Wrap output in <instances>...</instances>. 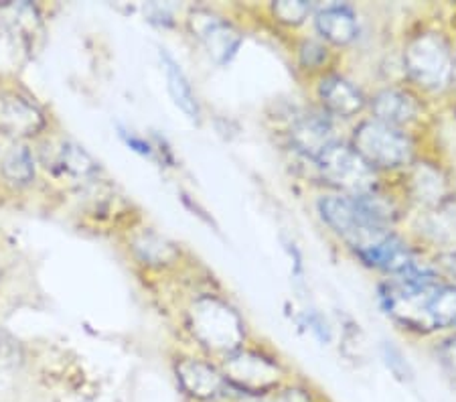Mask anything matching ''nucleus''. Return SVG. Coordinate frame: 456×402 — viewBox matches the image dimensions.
Masks as SVG:
<instances>
[{"instance_id": "f257e3e1", "label": "nucleus", "mask_w": 456, "mask_h": 402, "mask_svg": "<svg viewBox=\"0 0 456 402\" xmlns=\"http://www.w3.org/2000/svg\"><path fill=\"white\" fill-rule=\"evenodd\" d=\"M400 79L426 100L444 98L454 90L456 51L443 27L430 21H414L402 33L398 51Z\"/></svg>"}, {"instance_id": "f03ea898", "label": "nucleus", "mask_w": 456, "mask_h": 402, "mask_svg": "<svg viewBox=\"0 0 456 402\" xmlns=\"http://www.w3.org/2000/svg\"><path fill=\"white\" fill-rule=\"evenodd\" d=\"M345 138L357 155L384 179H395L426 152V136L389 127L367 114L349 124Z\"/></svg>"}, {"instance_id": "7ed1b4c3", "label": "nucleus", "mask_w": 456, "mask_h": 402, "mask_svg": "<svg viewBox=\"0 0 456 402\" xmlns=\"http://www.w3.org/2000/svg\"><path fill=\"white\" fill-rule=\"evenodd\" d=\"M185 325L197 346L216 362L252 340L244 313L217 292H200L191 299Z\"/></svg>"}, {"instance_id": "20e7f679", "label": "nucleus", "mask_w": 456, "mask_h": 402, "mask_svg": "<svg viewBox=\"0 0 456 402\" xmlns=\"http://www.w3.org/2000/svg\"><path fill=\"white\" fill-rule=\"evenodd\" d=\"M270 119L274 120L272 130L292 157V163L303 169H308L330 144L345 138L347 130L311 100L284 104Z\"/></svg>"}, {"instance_id": "39448f33", "label": "nucleus", "mask_w": 456, "mask_h": 402, "mask_svg": "<svg viewBox=\"0 0 456 402\" xmlns=\"http://www.w3.org/2000/svg\"><path fill=\"white\" fill-rule=\"evenodd\" d=\"M438 283H443V276L436 268L420 275L379 279L375 284V301L400 332L418 340H432L436 338V329L428 303Z\"/></svg>"}, {"instance_id": "423d86ee", "label": "nucleus", "mask_w": 456, "mask_h": 402, "mask_svg": "<svg viewBox=\"0 0 456 402\" xmlns=\"http://www.w3.org/2000/svg\"><path fill=\"white\" fill-rule=\"evenodd\" d=\"M217 364L238 400L268 397L297 376L286 357L262 340H249Z\"/></svg>"}, {"instance_id": "0eeeda50", "label": "nucleus", "mask_w": 456, "mask_h": 402, "mask_svg": "<svg viewBox=\"0 0 456 402\" xmlns=\"http://www.w3.org/2000/svg\"><path fill=\"white\" fill-rule=\"evenodd\" d=\"M314 189L325 192L362 195L378 189L386 179L379 177L365 160L357 155L355 149L341 138L329 146L322 155L308 167Z\"/></svg>"}, {"instance_id": "6e6552de", "label": "nucleus", "mask_w": 456, "mask_h": 402, "mask_svg": "<svg viewBox=\"0 0 456 402\" xmlns=\"http://www.w3.org/2000/svg\"><path fill=\"white\" fill-rule=\"evenodd\" d=\"M367 116L426 136L432 122V102L403 82H379L370 87Z\"/></svg>"}, {"instance_id": "1a4fd4ad", "label": "nucleus", "mask_w": 456, "mask_h": 402, "mask_svg": "<svg viewBox=\"0 0 456 402\" xmlns=\"http://www.w3.org/2000/svg\"><path fill=\"white\" fill-rule=\"evenodd\" d=\"M308 100L347 128L367 114L370 90L343 63L308 84Z\"/></svg>"}, {"instance_id": "9d476101", "label": "nucleus", "mask_w": 456, "mask_h": 402, "mask_svg": "<svg viewBox=\"0 0 456 402\" xmlns=\"http://www.w3.org/2000/svg\"><path fill=\"white\" fill-rule=\"evenodd\" d=\"M392 181L402 200L406 201L410 214L434 211L454 201L448 175L428 151Z\"/></svg>"}, {"instance_id": "9b49d317", "label": "nucleus", "mask_w": 456, "mask_h": 402, "mask_svg": "<svg viewBox=\"0 0 456 402\" xmlns=\"http://www.w3.org/2000/svg\"><path fill=\"white\" fill-rule=\"evenodd\" d=\"M187 29L209 60L219 68H227L238 57L246 41L244 29L238 23L205 6H195L189 11Z\"/></svg>"}, {"instance_id": "f8f14e48", "label": "nucleus", "mask_w": 456, "mask_h": 402, "mask_svg": "<svg viewBox=\"0 0 456 402\" xmlns=\"http://www.w3.org/2000/svg\"><path fill=\"white\" fill-rule=\"evenodd\" d=\"M311 31L339 53L347 55L363 39L362 12L351 3H316Z\"/></svg>"}, {"instance_id": "ddd939ff", "label": "nucleus", "mask_w": 456, "mask_h": 402, "mask_svg": "<svg viewBox=\"0 0 456 402\" xmlns=\"http://www.w3.org/2000/svg\"><path fill=\"white\" fill-rule=\"evenodd\" d=\"M175 378L181 392L193 402H235L222 368L211 357L181 356L175 362Z\"/></svg>"}, {"instance_id": "4468645a", "label": "nucleus", "mask_w": 456, "mask_h": 402, "mask_svg": "<svg viewBox=\"0 0 456 402\" xmlns=\"http://www.w3.org/2000/svg\"><path fill=\"white\" fill-rule=\"evenodd\" d=\"M290 60L294 70L306 84L314 82L316 78L325 76L327 71L339 68L345 63V55L335 51L325 41L319 39L311 29L303 33L289 37Z\"/></svg>"}, {"instance_id": "2eb2a0df", "label": "nucleus", "mask_w": 456, "mask_h": 402, "mask_svg": "<svg viewBox=\"0 0 456 402\" xmlns=\"http://www.w3.org/2000/svg\"><path fill=\"white\" fill-rule=\"evenodd\" d=\"M45 127L41 110L14 90L0 87V133L9 136H33Z\"/></svg>"}, {"instance_id": "dca6fc26", "label": "nucleus", "mask_w": 456, "mask_h": 402, "mask_svg": "<svg viewBox=\"0 0 456 402\" xmlns=\"http://www.w3.org/2000/svg\"><path fill=\"white\" fill-rule=\"evenodd\" d=\"M130 250L149 268H168L181 258L179 246L154 228L138 230L130 240Z\"/></svg>"}, {"instance_id": "f3484780", "label": "nucleus", "mask_w": 456, "mask_h": 402, "mask_svg": "<svg viewBox=\"0 0 456 402\" xmlns=\"http://www.w3.org/2000/svg\"><path fill=\"white\" fill-rule=\"evenodd\" d=\"M159 57H160V65H163L165 78H167V90H168V94H171V98L176 104V108H179L191 122L200 124L201 122V104L193 90V86H191V79L187 78V73L183 71L181 63L176 62L175 57L168 53V51L160 49Z\"/></svg>"}, {"instance_id": "a211bd4d", "label": "nucleus", "mask_w": 456, "mask_h": 402, "mask_svg": "<svg viewBox=\"0 0 456 402\" xmlns=\"http://www.w3.org/2000/svg\"><path fill=\"white\" fill-rule=\"evenodd\" d=\"M316 3H305V0H278L264 6L268 23L281 35H297L311 27Z\"/></svg>"}, {"instance_id": "6ab92c4d", "label": "nucleus", "mask_w": 456, "mask_h": 402, "mask_svg": "<svg viewBox=\"0 0 456 402\" xmlns=\"http://www.w3.org/2000/svg\"><path fill=\"white\" fill-rule=\"evenodd\" d=\"M0 23L27 47H31L33 41L43 31L41 14L31 3L0 4Z\"/></svg>"}, {"instance_id": "aec40b11", "label": "nucleus", "mask_w": 456, "mask_h": 402, "mask_svg": "<svg viewBox=\"0 0 456 402\" xmlns=\"http://www.w3.org/2000/svg\"><path fill=\"white\" fill-rule=\"evenodd\" d=\"M428 309L436 338L444 333H456V284L446 281L438 283L432 291Z\"/></svg>"}, {"instance_id": "412c9836", "label": "nucleus", "mask_w": 456, "mask_h": 402, "mask_svg": "<svg viewBox=\"0 0 456 402\" xmlns=\"http://www.w3.org/2000/svg\"><path fill=\"white\" fill-rule=\"evenodd\" d=\"M51 167L57 169L59 173L71 175V177H79V179H90L100 171L98 163L87 155L82 146L71 141H63L59 144V149L55 151V157L51 160Z\"/></svg>"}, {"instance_id": "4be33fe9", "label": "nucleus", "mask_w": 456, "mask_h": 402, "mask_svg": "<svg viewBox=\"0 0 456 402\" xmlns=\"http://www.w3.org/2000/svg\"><path fill=\"white\" fill-rule=\"evenodd\" d=\"M4 179L12 185H28L35 179V160L31 151L23 144H14L4 152L0 163Z\"/></svg>"}, {"instance_id": "5701e85b", "label": "nucleus", "mask_w": 456, "mask_h": 402, "mask_svg": "<svg viewBox=\"0 0 456 402\" xmlns=\"http://www.w3.org/2000/svg\"><path fill=\"white\" fill-rule=\"evenodd\" d=\"M297 321L300 327H305L308 333L313 335V338L319 340L321 343H330L333 341V335H335V329L333 324L327 319V316L319 309H314V307H306L297 316Z\"/></svg>"}, {"instance_id": "b1692460", "label": "nucleus", "mask_w": 456, "mask_h": 402, "mask_svg": "<svg viewBox=\"0 0 456 402\" xmlns=\"http://www.w3.org/2000/svg\"><path fill=\"white\" fill-rule=\"evenodd\" d=\"M379 352H381V360L387 365V370L392 372V374L398 378V380H411L414 376V370H411V365L408 362V357L403 356L402 349L395 346L394 341H381L379 346Z\"/></svg>"}, {"instance_id": "393cba45", "label": "nucleus", "mask_w": 456, "mask_h": 402, "mask_svg": "<svg viewBox=\"0 0 456 402\" xmlns=\"http://www.w3.org/2000/svg\"><path fill=\"white\" fill-rule=\"evenodd\" d=\"M432 356L443 365V370L456 378V333H444L432 338Z\"/></svg>"}, {"instance_id": "a878e982", "label": "nucleus", "mask_w": 456, "mask_h": 402, "mask_svg": "<svg viewBox=\"0 0 456 402\" xmlns=\"http://www.w3.org/2000/svg\"><path fill=\"white\" fill-rule=\"evenodd\" d=\"M430 260L443 281L456 284V248H443L430 252Z\"/></svg>"}, {"instance_id": "bb28decb", "label": "nucleus", "mask_w": 456, "mask_h": 402, "mask_svg": "<svg viewBox=\"0 0 456 402\" xmlns=\"http://www.w3.org/2000/svg\"><path fill=\"white\" fill-rule=\"evenodd\" d=\"M120 136H122V141L126 143L132 151L134 152H138V155H142V157H146V159H159V152H160V149L154 143H151V141H146L144 136H141V135H136L134 130H126V128H120Z\"/></svg>"}, {"instance_id": "cd10ccee", "label": "nucleus", "mask_w": 456, "mask_h": 402, "mask_svg": "<svg viewBox=\"0 0 456 402\" xmlns=\"http://www.w3.org/2000/svg\"><path fill=\"white\" fill-rule=\"evenodd\" d=\"M144 17L146 21H151V23L159 25V27H171L175 25V17L168 6L163 4H146L144 6Z\"/></svg>"}, {"instance_id": "c85d7f7f", "label": "nucleus", "mask_w": 456, "mask_h": 402, "mask_svg": "<svg viewBox=\"0 0 456 402\" xmlns=\"http://www.w3.org/2000/svg\"><path fill=\"white\" fill-rule=\"evenodd\" d=\"M14 352H17V346H14V341L9 338V335L0 332V357H11Z\"/></svg>"}, {"instance_id": "c756f323", "label": "nucleus", "mask_w": 456, "mask_h": 402, "mask_svg": "<svg viewBox=\"0 0 456 402\" xmlns=\"http://www.w3.org/2000/svg\"><path fill=\"white\" fill-rule=\"evenodd\" d=\"M454 102H452V114H454V119H456V87H454Z\"/></svg>"}]
</instances>
